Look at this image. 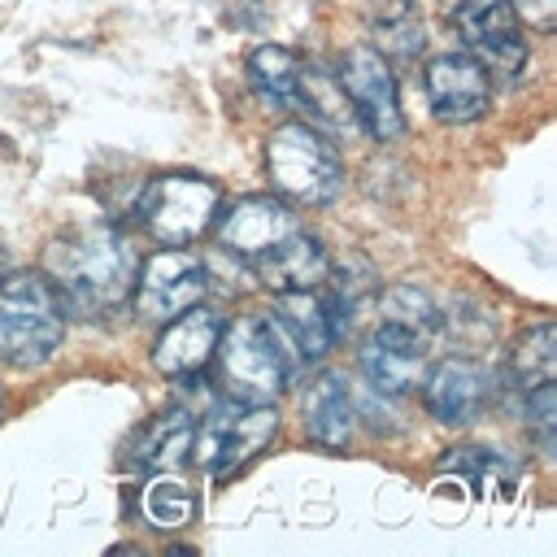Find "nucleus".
<instances>
[{
    "label": "nucleus",
    "mask_w": 557,
    "mask_h": 557,
    "mask_svg": "<svg viewBox=\"0 0 557 557\" xmlns=\"http://www.w3.org/2000/svg\"><path fill=\"white\" fill-rule=\"evenodd\" d=\"M135 244L113 222H87L61 235L48 248V283L61 296L65 313L78 318H109L131 300L135 287Z\"/></svg>",
    "instance_id": "nucleus-1"
},
{
    "label": "nucleus",
    "mask_w": 557,
    "mask_h": 557,
    "mask_svg": "<svg viewBox=\"0 0 557 557\" xmlns=\"http://www.w3.org/2000/svg\"><path fill=\"white\" fill-rule=\"evenodd\" d=\"M209 366L218 370L222 392L244 405H274L292 379V352L270 313H244L222 326Z\"/></svg>",
    "instance_id": "nucleus-2"
},
{
    "label": "nucleus",
    "mask_w": 557,
    "mask_h": 557,
    "mask_svg": "<svg viewBox=\"0 0 557 557\" xmlns=\"http://www.w3.org/2000/svg\"><path fill=\"white\" fill-rule=\"evenodd\" d=\"M65 335L61 296L44 274L17 270L0 278V361L17 370L44 366Z\"/></svg>",
    "instance_id": "nucleus-3"
},
{
    "label": "nucleus",
    "mask_w": 557,
    "mask_h": 557,
    "mask_svg": "<svg viewBox=\"0 0 557 557\" xmlns=\"http://www.w3.org/2000/svg\"><path fill=\"white\" fill-rule=\"evenodd\" d=\"M265 170L278 196L300 205H326L344 187V170L331 139L305 122H287L265 139Z\"/></svg>",
    "instance_id": "nucleus-4"
},
{
    "label": "nucleus",
    "mask_w": 557,
    "mask_h": 557,
    "mask_svg": "<svg viewBox=\"0 0 557 557\" xmlns=\"http://www.w3.org/2000/svg\"><path fill=\"white\" fill-rule=\"evenodd\" d=\"M222 209V191L213 178L200 174H157L139 200H135V222L144 235H152L165 248H183L200 239Z\"/></svg>",
    "instance_id": "nucleus-5"
},
{
    "label": "nucleus",
    "mask_w": 557,
    "mask_h": 557,
    "mask_svg": "<svg viewBox=\"0 0 557 557\" xmlns=\"http://www.w3.org/2000/svg\"><path fill=\"white\" fill-rule=\"evenodd\" d=\"M509 387L540 448H553L557 440V326L553 322H535L531 331H522V339L509 352Z\"/></svg>",
    "instance_id": "nucleus-6"
},
{
    "label": "nucleus",
    "mask_w": 557,
    "mask_h": 557,
    "mask_svg": "<svg viewBox=\"0 0 557 557\" xmlns=\"http://www.w3.org/2000/svg\"><path fill=\"white\" fill-rule=\"evenodd\" d=\"M278 435V409L274 405H226L213 418H205V426L196 431V461L209 479H231L235 470H244L270 440Z\"/></svg>",
    "instance_id": "nucleus-7"
},
{
    "label": "nucleus",
    "mask_w": 557,
    "mask_h": 557,
    "mask_svg": "<svg viewBox=\"0 0 557 557\" xmlns=\"http://www.w3.org/2000/svg\"><path fill=\"white\" fill-rule=\"evenodd\" d=\"M448 22L487 74L505 83L522 74L527 39H522V22L509 0H448Z\"/></svg>",
    "instance_id": "nucleus-8"
},
{
    "label": "nucleus",
    "mask_w": 557,
    "mask_h": 557,
    "mask_svg": "<svg viewBox=\"0 0 557 557\" xmlns=\"http://www.w3.org/2000/svg\"><path fill=\"white\" fill-rule=\"evenodd\" d=\"M335 78H339V91H344V100L352 109V122L370 139L387 144V139H396L405 131L400 100H396V78H392V65H387V57L379 48H348L339 57Z\"/></svg>",
    "instance_id": "nucleus-9"
},
{
    "label": "nucleus",
    "mask_w": 557,
    "mask_h": 557,
    "mask_svg": "<svg viewBox=\"0 0 557 557\" xmlns=\"http://www.w3.org/2000/svg\"><path fill=\"white\" fill-rule=\"evenodd\" d=\"M209 292V278H205V265L183 252V248H161L152 252L139 270H135V313L148 318V322H170L178 318L183 309L200 305V296Z\"/></svg>",
    "instance_id": "nucleus-10"
},
{
    "label": "nucleus",
    "mask_w": 557,
    "mask_h": 557,
    "mask_svg": "<svg viewBox=\"0 0 557 557\" xmlns=\"http://www.w3.org/2000/svg\"><path fill=\"white\" fill-rule=\"evenodd\" d=\"M492 396V379L474 357H444L422 374V405L444 426H466L483 413Z\"/></svg>",
    "instance_id": "nucleus-11"
},
{
    "label": "nucleus",
    "mask_w": 557,
    "mask_h": 557,
    "mask_svg": "<svg viewBox=\"0 0 557 557\" xmlns=\"http://www.w3.org/2000/svg\"><path fill=\"white\" fill-rule=\"evenodd\" d=\"M492 74L470 52H444L426 65V100L440 122H474L487 113Z\"/></svg>",
    "instance_id": "nucleus-12"
},
{
    "label": "nucleus",
    "mask_w": 557,
    "mask_h": 557,
    "mask_svg": "<svg viewBox=\"0 0 557 557\" xmlns=\"http://www.w3.org/2000/svg\"><path fill=\"white\" fill-rule=\"evenodd\" d=\"M213 222H218V244L226 252H235L239 261H252V257L270 252L278 239H287L292 231H300V218L283 200H274V196L235 200Z\"/></svg>",
    "instance_id": "nucleus-13"
},
{
    "label": "nucleus",
    "mask_w": 557,
    "mask_h": 557,
    "mask_svg": "<svg viewBox=\"0 0 557 557\" xmlns=\"http://www.w3.org/2000/svg\"><path fill=\"white\" fill-rule=\"evenodd\" d=\"M222 326H226V318L218 309H205V305L183 309L178 318L165 322L161 339L152 344V366L165 379H191V374H200L213 361V348H218Z\"/></svg>",
    "instance_id": "nucleus-14"
},
{
    "label": "nucleus",
    "mask_w": 557,
    "mask_h": 557,
    "mask_svg": "<svg viewBox=\"0 0 557 557\" xmlns=\"http://www.w3.org/2000/svg\"><path fill=\"white\" fill-rule=\"evenodd\" d=\"M426 348H431L426 339H418L392 322H379V331L361 344V374L374 392L405 396L426 374Z\"/></svg>",
    "instance_id": "nucleus-15"
},
{
    "label": "nucleus",
    "mask_w": 557,
    "mask_h": 557,
    "mask_svg": "<svg viewBox=\"0 0 557 557\" xmlns=\"http://www.w3.org/2000/svg\"><path fill=\"white\" fill-rule=\"evenodd\" d=\"M248 265H252V274H257L270 292H278V296H283V292H309V287H318V283L331 274V261H326L322 239L309 235L305 226L292 231L287 239H278L270 252L252 257Z\"/></svg>",
    "instance_id": "nucleus-16"
},
{
    "label": "nucleus",
    "mask_w": 557,
    "mask_h": 557,
    "mask_svg": "<svg viewBox=\"0 0 557 557\" xmlns=\"http://www.w3.org/2000/svg\"><path fill=\"white\" fill-rule=\"evenodd\" d=\"M270 318H274L278 335L287 339V348H292L296 357H305V361L326 357L331 344H335L331 309H326V300H322L313 287H309V292H283V296H278V309H274Z\"/></svg>",
    "instance_id": "nucleus-17"
},
{
    "label": "nucleus",
    "mask_w": 557,
    "mask_h": 557,
    "mask_svg": "<svg viewBox=\"0 0 557 557\" xmlns=\"http://www.w3.org/2000/svg\"><path fill=\"white\" fill-rule=\"evenodd\" d=\"M352 426H357V409H352L348 383L339 374L313 379L305 392V431L322 448H344L352 440Z\"/></svg>",
    "instance_id": "nucleus-18"
},
{
    "label": "nucleus",
    "mask_w": 557,
    "mask_h": 557,
    "mask_svg": "<svg viewBox=\"0 0 557 557\" xmlns=\"http://www.w3.org/2000/svg\"><path fill=\"white\" fill-rule=\"evenodd\" d=\"M191 444H196V422H191V413L170 409V413L152 418V422H148V426L135 435L131 461H135L139 470L161 474V470H174V466H178V461L191 453Z\"/></svg>",
    "instance_id": "nucleus-19"
},
{
    "label": "nucleus",
    "mask_w": 557,
    "mask_h": 557,
    "mask_svg": "<svg viewBox=\"0 0 557 557\" xmlns=\"http://www.w3.org/2000/svg\"><path fill=\"white\" fill-rule=\"evenodd\" d=\"M248 83H252V91L265 104L292 109L296 104V91H300V61H296V52H287L278 44H261L248 57Z\"/></svg>",
    "instance_id": "nucleus-20"
},
{
    "label": "nucleus",
    "mask_w": 557,
    "mask_h": 557,
    "mask_svg": "<svg viewBox=\"0 0 557 557\" xmlns=\"http://www.w3.org/2000/svg\"><path fill=\"white\" fill-rule=\"evenodd\" d=\"M440 470L444 474H453V479H461L470 492H479V496H487V492H509L513 487V466L500 457V453H492V448H448L444 457H440Z\"/></svg>",
    "instance_id": "nucleus-21"
},
{
    "label": "nucleus",
    "mask_w": 557,
    "mask_h": 557,
    "mask_svg": "<svg viewBox=\"0 0 557 557\" xmlns=\"http://www.w3.org/2000/svg\"><path fill=\"white\" fill-rule=\"evenodd\" d=\"M374 39H379V52L383 57H396V61H409L418 57L422 48V13L413 9V0H383L374 9Z\"/></svg>",
    "instance_id": "nucleus-22"
},
{
    "label": "nucleus",
    "mask_w": 557,
    "mask_h": 557,
    "mask_svg": "<svg viewBox=\"0 0 557 557\" xmlns=\"http://www.w3.org/2000/svg\"><path fill=\"white\" fill-rule=\"evenodd\" d=\"M383 322H392V326H400V331H409V335H418V339H426V344H431V339L440 335V326H444L435 300H431L422 287H413V283H396V287L383 292Z\"/></svg>",
    "instance_id": "nucleus-23"
},
{
    "label": "nucleus",
    "mask_w": 557,
    "mask_h": 557,
    "mask_svg": "<svg viewBox=\"0 0 557 557\" xmlns=\"http://www.w3.org/2000/svg\"><path fill=\"white\" fill-rule=\"evenodd\" d=\"M144 513H148L152 527L178 531V527H187V522L196 518V496H191V487H187L183 479H174L170 470H161V474L144 487Z\"/></svg>",
    "instance_id": "nucleus-24"
},
{
    "label": "nucleus",
    "mask_w": 557,
    "mask_h": 557,
    "mask_svg": "<svg viewBox=\"0 0 557 557\" xmlns=\"http://www.w3.org/2000/svg\"><path fill=\"white\" fill-rule=\"evenodd\" d=\"M296 104H305L318 122H326L331 131H344V126H352V109H348V100H344V91H339V78L335 74H326V70H300V91H296Z\"/></svg>",
    "instance_id": "nucleus-25"
},
{
    "label": "nucleus",
    "mask_w": 557,
    "mask_h": 557,
    "mask_svg": "<svg viewBox=\"0 0 557 557\" xmlns=\"http://www.w3.org/2000/svg\"><path fill=\"white\" fill-rule=\"evenodd\" d=\"M518 22H527L531 30H553V17H557V0H509Z\"/></svg>",
    "instance_id": "nucleus-26"
}]
</instances>
